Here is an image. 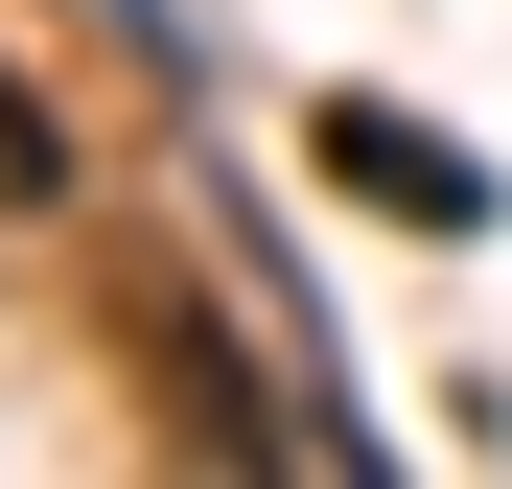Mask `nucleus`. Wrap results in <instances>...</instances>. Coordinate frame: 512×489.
I'll return each instance as SVG.
<instances>
[{"label": "nucleus", "instance_id": "f03ea898", "mask_svg": "<svg viewBox=\"0 0 512 489\" xmlns=\"http://www.w3.org/2000/svg\"><path fill=\"white\" fill-rule=\"evenodd\" d=\"M0 210H70V117L24 94V70H0Z\"/></svg>", "mask_w": 512, "mask_h": 489}, {"label": "nucleus", "instance_id": "f257e3e1", "mask_svg": "<svg viewBox=\"0 0 512 489\" xmlns=\"http://www.w3.org/2000/svg\"><path fill=\"white\" fill-rule=\"evenodd\" d=\"M326 187H350V210H419V233H489V163L419 140V117H373V94H326Z\"/></svg>", "mask_w": 512, "mask_h": 489}]
</instances>
